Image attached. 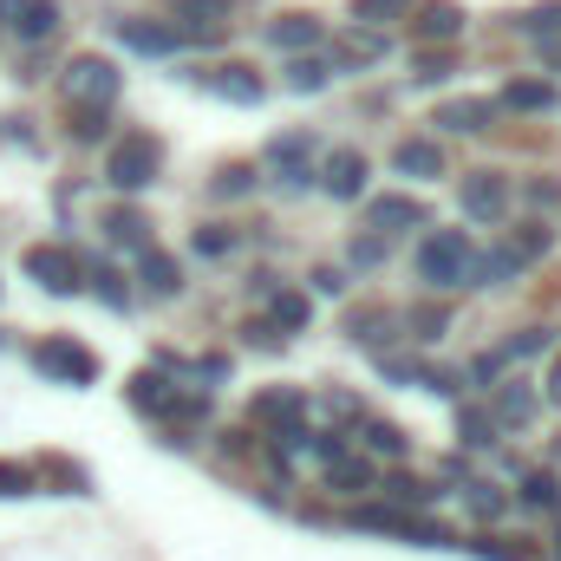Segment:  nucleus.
I'll return each instance as SVG.
<instances>
[{
	"mask_svg": "<svg viewBox=\"0 0 561 561\" xmlns=\"http://www.w3.org/2000/svg\"><path fill=\"white\" fill-rule=\"evenodd\" d=\"M157 163H163L157 138H150V131H131V138L112 144L105 176H112V190H150V183H157Z\"/></svg>",
	"mask_w": 561,
	"mask_h": 561,
	"instance_id": "f257e3e1",
	"label": "nucleus"
},
{
	"mask_svg": "<svg viewBox=\"0 0 561 561\" xmlns=\"http://www.w3.org/2000/svg\"><path fill=\"white\" fill-rule=\"evenodd\" d=\"M470 242L457 236V229H437V236H424L419 249V275L431 280V287H457V280H470Z\"/></svg>",
	"mask_w": 561,
	"mask_h": 561,
	"instance_id": "f03ea898",
	"label": "nucleus"
},
{
	"mask_svg": "<svg viewBox=\"0 0 561 561\" xmlns=\"http://www.w3.org/2000/svg\"><path fill=\"white\" fill-rule=\"evenodd\" d=\"M66 99H72L79 112H105V105L118 99V66L99 59V53L72 59V66H66Z\"/></svg>",
	"mask_w": 561,
	"mask_h": 561,
	"instance_id": "7ed1b4c3",
	"label": "nucleus"
},
{
	"mask_svg": "<svg viewBox=\"0 0 561 561\" xmlns=\"http://www.w3.org/2000/svg\"><path fill=\"white\" fill-rule=\"evenodd\" d=\"M33 366H39L46 379H66V386H92V379H99V359H92L79 340H39V346H33Z\"/></svg>",
	"mask_w": 561,
	"mask_h": 561,
	"instance_id": "20e7f679",
	"label": "nucleus"
},
{
	"mask_svg": "<svg viewBox=\"0 0 561 561\" xmlns=\"http://www.w3.org/2000/svg\"><path fill=\"white\" fill-rule=\"evenodd\" d=\"M26 275L39 280L46 294H79V255L72 249H26Z\"/></svg>",
	"mask_w": 561,
	"mask_h": 561,
	"instance_id": "39448f33",
	"label": "nucleus"
},
{
	"mask_svg": "<svg viewBox=\"0 0 561 561\" xmlns=\"http://www.w3.org/2000/svg\"><path fill=\"white\" fill-rule=\"evenodd\" d=\"M503 209H510V176H496V170H470V176H463V216L496 222Z\"/></svg>",
	"mask_w": 561,
	"mask_h": 561,
	"instance_id": "423d86ee",
	"label": "nucleus"
},
{
	"mask_svg": "<svg viewBox=\"0 0 561 561\" xmlns=\"http://www.w3.org/2000/svg\"><path fill=\"white\" fill-rule=\"evenodd\" d=\"M131 399H138L144 412H183V419H196L209 399H196V392H170V379H157V373H138L131 379Z\"/></svg>",
	"mask_w": 561,
	"mask_h": 561,
	"instance_id": "0eeeda50",
	"label": "nucleus"
},
{
	"mask_svg": "<svg viewBox=\"0 0 561 561\" xmlns=\"http://www.w3.org/2000/svg\"><path fill=\"white\" fill-rule=\"evenodd\" d=\"M0 20L13 39H46L59 26V7L53 0H0Z\"/></svg>",
	"mask_w": 561,
	"mask_h": 561,
	"instance_id": "6e6552de",
	"label": "nucleus"
},
{
	"mask_svg": "<svg viewBox=\"0 0 561 561\" xmlns=\"http://www.w3.org/2000/svg\"><path fill=\"white\" fill-rule=\"evenodd\" d=\"M203 92L236 99V105H255V99H262V79H255L249 66H216V72H203Z\"/></svg>",
	"mask_w": 561,
	"mask_h": 561,
	"instance_id": "1a4fd4ad",
	"label": "nucleus"
},
{
	"mask_svg": "<svg viewBox=\"0 0 561 561\" xmlns=\"http://www.w3.org/2000/svg\"><path fill=\"white\" fill-rule=\"evenodd\" d=\"M320 183H327L333 196H359V190H366V157H359V150H333V157L320 163Z\"/></svg>",
	"mask_w": 561,
	"mask_h": 561,
	"instance_id": "9d476101",
	"label": "nucleus"
},
{
	"mask_svg": "<svg viewBox=\"0 0 561 561\" xmlns=\"http://www.w3.org/2000/svg\"><path fill=\"white\" fill-rule=\"evenodd\" d=\"M366 222H373L379 236H392V229H424V203H412V196H379V203L366 209Z\"/></svg>",
	"mask_w": 561,
	"mask_h": 561,
	"instance_id": "9b49d317",
	"label": "nucleus"
},
{
	"mask_svg": "<svg viewBox=\"0 0 561 561\" xmlns=\"http://www.w3.org/2000/svg\"><path fill=\"white\" fill-rule=\"evenodd\" d=\"M249 412H255L262 424H287V431H294V419L307 412V392H300V386H275V392H255V405H249Z\"/></svg>",
	"mask_w": 561,
	"mask_h": 561,
	"instance_id": "f8f14e48",
	"label": "nucleus"
},
{
	"mask_svg": "<svg viewBox=\"0 0 561 561\" xmlns=\"http://www.w3.org/2000/svg\"><path fill=\"white\" fill-rule=\"evenodd\" d=\"M392 163H399V176H444V150L431 138H405L392 150Z\"/></svg>",
	"mask_w": 561,
	"mask_h": 561,
	"instance_id": "ddd939ff",
	"label": "nucleus"
},
{
	"mask_svg": "<svg viewBox=\"0 0 561 561\" xmlns=\"http://www.w3.org/2000/svg\"><path fill=\"white\" fill-rule=\"evenodd\" d=\"M457 33H463V13L450 0H431L419 20H412V39H457Z\"/></svg>",
	"mask_w": 561,
	"mask_h": 561,
	"instance_id": "4468645a",
	"label": "nucleus"
},
{
	"mask_svg": "<svg viewBox=\"0 0 561 561\" xmlns=\"http://www.w3.org/2000/svg\"><path fill=\"white\" fill-rule=\"evenodd\" d=\"M118 39L138 46V53H176V46H183V33H170V26H144V20H118Z\"/></svg>",
	"mask_w": 561,
	"mask_h": 561,
	"instance_id": "2eb2a0df",
	"label": "nucleus"
},
{
	"mask_svg": "<svg viewBox=\"0 0 561 561\" xmlns=\"http://www.w3.org/2000/svg\"><path fill=\"white\" fill-rule=\"evenodd\" d=\"M307 150H313V144L300 138V131H287V138H275V144H268V163H275V170H287V183H294V190L307 183V163H300Z\"/></svg>",
	"mask_w": 561,
	"mask_h": 561,
	"instance_id": "dca6fc26",
	"label": "nucleus"
},
{
	"mask_svg": "<svg viewBox=\"0 0 561 561\" xmlns=\"http://www.w3.org/2000/svg\"><path fill=\"white\" fill-rule=\"evenodd\" d=\"M529 419H536V392H529L523 379L496 386V424H529Z\"/></svg>",
	"mask_w": 561,
	"mask_h": 561,
	"instance_id": "f3484780",
	"label": "nucleus"
},
{
	"mask_svg": "<svg viewBox=\"0 0 561 561\" xmlns=\"http://www.w3.org/2000/svg\"><path fill=\"white\" fill-rule=\"evenodd\" d=\"M327 477H333V490H373V463L366 457H353V450H340V457H327Z\"/></svg>",
	"mask_w": 561,
	"mask_h": 561,
	"instance_id": "a211bd4d",
	"label": "nucleus"
},
{
	"mask_svg": "<svg viewBox=\"0 0 561 561\" xmlns=\"http://www.w3.org/2000/svg\"><path fill=\"white\" fill-rule=\"evenodd\" d=\"M105 236H112V242H125V249H150V222H144L138 209H112V216H105Z\"/></svg>",
	"mask_w": 561,
	"mask_h": 561,
	"instance_id": "6ab92c4d",
	"label": "nucleus"
},
{
	"mask_svg": "<svg viewBox=\"0 0 561 561\" xmlns=\"http://www.w3.org/2000/svg\"><path fill=\"white\" fill-rule=\"evenodd\" d=\"M138 275H144V287H150V294H176V287H183L176 262H170V255H157V249H144V255H138Z\"/></svg>",
	"mask_w": 561,
	"mask_h": 561,
	"instance_id": "aec40b11",
	"label": "nucleus"
},
{
	"mask_svg": "<svg viewBox=\"0 0 561 561\" xmlns=\"http://www.w3.org/2000/svg\"><path fill=\"white\" fill-rule=\"evenodd\" d=\"M268 39L287 46V53H294V46H313V39H320V20H313V13H287V20L268 26Z\"/></svg>",
	"mask_w": 561,
	"mask_h": 561,
	"instance_id": "412c9836",
	"label": "nucleus"
},
{
	"mask_svg": "<svg viewBox=\"0 0 561 561\" xmlns=\"http://www.w3.org/2000/svg\"><path fill=\"white\" fill-rule=\"evenodd\" d=\"M437 125H444V131H483V125H490V105H483V99H457V105L437 112Z\"/></svg>",
	"mask_w": 561,
	"mask_h": 561,
	"instance_id": "4be33fe9",
	"label": "nucleus"
},
{
	"mask_svg": "<svg viewBox=\"0 0 561 561\" xmlns=\"http://www.w3.org/2000/svg\"><path fill=\"white\" fill-rule=\"evenodd\" d=\"M549 242H556V236H549L542 222H523V236H510V255H516V268H523V262H542V255H549Z\"/></svg>",
	"mask_w": 561,
	"mask_h": 561,
	"instance_id": "5701e85b",
	"label": "nucleus"
},
{
	"mask_svg": "<svg viewBox=\"0 0 561 561\" xmlns=\"http://www.w3.org/2000/svg\"><path fill=\"white\" fill-rule=\"evenodd\" d=\"M268 307H275V333H294V327H307V313H313V307H307V294H268Z\"/></svg>",
	"mask_w": 561,
	"mask_h": 561,
	"instance_id": "b1692460",
	"label": "nucleus"
},
{
	"mask_svg": "<svg viewBox=\"0 0 561 561\" xmlns=\"http://www.w3.org/2000/svg\"><path fill=\"white\" fill-rule=\"evenodd\" d=\"M503 105H510V112H549V105H556V92L529 79V85H510V92H503Z\"/></svg>",
	"mask_w": 561,
	"mask_h": 561,
	"instance_id": "393cba45",
	"label": "nucleus"
},
{
	"mask_svg": "<svg viewBox=\"0 0 561 561\" xmlns=\"http://www.w3.org/2000/svg\"><path fill=\"white\" fill-rule=\"evenodd\" d=\"M327 72H333L327 59H294V66H287V85H294V92H320Z\"/></svg>",
	"mask_w": 561,
	"mask_h": 561,
	"instance_id": "a878e982",
	"label": "nucleus"
},
{
	"mask_svg": "<svg viewBox=\"0 0 561 561\" xmlns=\"http://www.w3.org/2000/svg\"><path fill=\"white\" fill-rule=\"evenodd\" d=\"M523 503H536V510H556V503H561V483L549 477V470H536V477L523 483Z\"/></svg>",
	"mask_w": 561,
	"mask_h": 561,
	"instance_id": "bb28decb",
	"label": "nucleus"
},
{
	"mask_svg": "<svg viewBox=\"0 0 561 561\" xmlns=\"http://www.w3.org/2000/svg\"><path fill=\"white\" fill-rule=\"evenodd\" d=\"M229 7H236V0H176V13H190V26H203V20H209V26H222V13H229Z\"/></svg>",
	"mask_w": 561,
	"mask_h": 561,
	"instance_id": "cd10ccee",
	"label": "nucleus"
},
{
	"mask_svg": "<svg viewBox=\"0 0 561 561\" xmlns=\"http://www.w3.org/2000/svg\"><path fill=\"white\" fill-rule=\"evenodd\" d=\"M523 33H561V0H542L523 13Z\"/></svg>",
	"mask_w": 561,
	"mask_h": 561,
	"instance_id": "c85d7f7f",
	"label": "nucleus"
},
{
	"mask_svg": "<svg viewBox=\"0 0 561 561\" xmlns=\"http://www.w3.org/2000/svg\"><path fill=\"white\" fill-rule=\"evenodd\" d=\"M463 444H477V450L496 444V419L490 412H463Z\"/></svg>",
	"mask_w": 561,
	"mask_h": 561,
	"instance_id": "c756f323",
	"label": "nucleus"
},
{
	"mask_svg": "<svg viewBox=\"0 0 561 561\" xmlns=\"http://www.w3.org/2000/svg\"><path fill=\"white\" fill-rule=\"evenodd\" d=\"M366 444H373L379 457H399V450H405V437H399V424H366Z\"/></svg>",
	"mask_w": 561,
	"mask_h": 561,
	"instance_id": "7c9ffc66",
	"label": "nucleus"
},
{
	"mask_svg": "<svg viewBox=\"0 0 561 561\" xmlns=\"http://www.w3.org/2000/svg\"><path fill=\"white\" fill-rule=\"evenodd\" d=\"M463 496H470V510H477L483 523H490V516H503V496H496L490 483H463Z\"/></svg>",
	"mask_w": 561,
	"mask_h": 561,
	"instance_id": "2f4dec72",
	"label": "nucleus"
},
{
	"mask_svg": "<svg viewBox=\"0 0 561 561\" xmlns=\"http://www.w3.org/2000/svg\"><path fill=\"white\" fill-rule=\"evenodd\" d=\"M392 13H412V0H353V20H392Z\"/></svg>",
	"mask_w": 561,
	"mask_h": 561,
	"instance_id": "473e14b6",
	"label": "nucleus"
},
{
	"mask_svg": "<svg viewBox=\"0 0 561 561\" xmlns=\"http://www.w3.org/2000/svg\"><path fill=\"white\" fill-rule=\"evenodd\" d=\"M379 53H386V39H373V33H366V39H359V33H353V39H346V46H340V59H346V66H353V59H359V66H366V59H379Z\"/></svg>",
	"mask_w": 561,
	"mask_h": 561,
	"instance_id": "72a5a7b5",
	"label": "nucleus"
},
{
	"mask_svg": "<svg viewBox=\"0 0 561 561\" xmlns=\"http://www.w3.org/2000/svg\"><path fill=\"white\" fill-rule=\"evenodd\" d=\"M249 183H255V170H242V163H229V170L216 176V196H242Z\"/></svg>",
	"mask_w": 561,
	"mask_h": 561,
	"instance_id": "f704fd0d",
	"label": "nucleus"
},
{
	"mask_svg": "<svg viewBox=\"0 0 561 561\" xmlns=\"http://www.w3.org/2000/svg\"><path fill=\"white\" fill-rule=\"evenodd\" d=\"M542 346H549V333H542V327H529L523 340H510V346H503V359H529V353H542Z\"/></svg>",
	"mask_w": 561,
	"mask_h": 561,
	"instance_id": "c9c22d12",
	"label": "nucleus"
},
{
	"mask_svg": "<svg viewBox=\"0 0 561 561\" xmlns=\"http://www.w3.org/2000/svg\"><path fill=\"white\" fill-rule=\"evenodd\" d=\"M196 249H203V255H229L236 236H229V229H196Z\"/></svg>",
	"mask_w": 561,
	"mask_h": 561,
	"instance_id": "e433bc0d",
	"label": "nucleus"
},
{
	"mask_svg": "<svg viewBox=\"0 0 561 561\" xmlns=\"http://www.w3.org/2000/svg\"><path fill=\"white\" fill-rule=\"evenodd\" d=\"M72 138H105V112H72Z\"/></svg>",
	"mask_w": 561,
	"mask_h": 561,
	"instance_id": "4c0bfd02",
	"label": "nucleus"
},
{
	"mask_svg": "<svg viewBox=\"0 0 561 561\" xmlns=\"http://www.w3.org/2000/svg\"><path fill=\"white\" fill-rule=\"evenodd\" d=\"M26 490H33V477L13 470V463H0V496H26Z\"/></svg>",
	"mask_w": 561,
	"mask_h": 561,
	"instance_id": "58836bf2",
	"label": "nucleus"
},
{
	"mask_svg": "<svg viewBox=\"0 0 561 561\" xmlns=\"http://www.w3.org/2000/svg\"><path fill=\"white\" fill-rule=\"evenodd\" d=\"M412 333H419V340H437V333H444V313H437V307L412 313Z\"/></svg>",
	"mask_w": 561,
	"mask_h": 561,
	"instance_id": "ea45409f",
	"label": "nucleus"
},
{
	"mask_svg": "<svg viewBox=\"0 0 561 561\" xmlns=\"http://www.w3.org/2000/svg\"><path fill=\"white\" fill-rule=\"evenodd\" d=\"M549 399H561V359H556V373H549Z\"/></svg>",
	"mask_w": 561,
	"mask_h": 561,
	"instance_id": "a19ab883",
	"label": "nucleus"
},
{
	"mask_svg": "<svg viewBox=\"0 0 561 561\" xmlns=\"http://www.w3.org/2000/svg\"><path fill=\"white\" fill-rule=\"evenodd\" d=\"M556 556H561V536H556Z\"/></svg>",
	"mask_w": 561,
	"mask_h": 561,
	"instance_id": "79ce46f5",
	"label": "nucleus"
}]
</instances>
